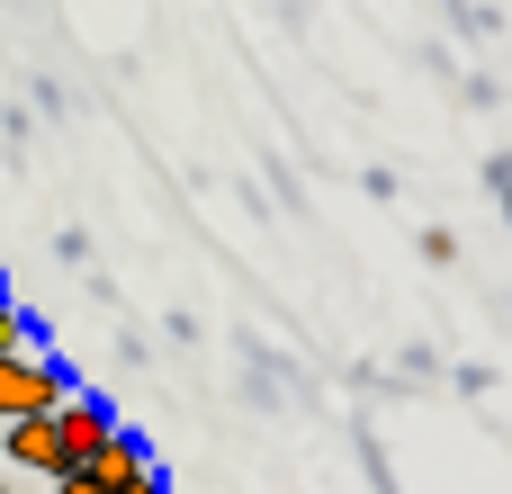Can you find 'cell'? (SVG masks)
<instances>
[{
  "instance_id": "obj_7",
  "label": "cell",
  "mask_w": 512,
  "mask_h": 494,
  "mask_svg": "<svg viewBox=\"0 0 512 494\" xmlns=\"http://www.w3.org/2000/svg\"><path fill=\"white\" fill-rule=\"evenodd\" d=\"M9 494H27V486H9Z\"/></svg>"
},
{
  "instance_id": "obj_5",
  "label": "cell",
  "mask_w": 512,
  "mask_h": 494,
  "mask_svg": "<svg viewBox=\"0 0 512 494\" xmlns=\"http://www.w3.org/2000/svg\"><path fill=\"white\" fill-rule=\"evenodd\" d=\"M45 494H108V486H90V477H54Z\"/></svg>"
},
{
  "instance_id": "obj_6",
  "label": "cell",
  "mask_w": 512,
  "mask_h": 494,
  "mask_svg": "<svg viewBox=\"0 0 512 494\" xmlns=\"http://www.w3.org/2000/svg\"><path fill=\"white\" fill-rule=\"evenodd\" d=\"M135 494H171V486H162V468H153V477H144V486H135Z\"/></svg>"
},
{
  "instance_id": "obj_3",
  "label": "cell",
  "mask_w": 512,
  "mask_h": 494,
  "mask_svg": "<svg viewBox=\"0 0 512 494\" xmlns=\"http://www.w3.org/2000/svg\"><path fill=\"white\" fill-rule=\"evenodd\" d=\"M144 477H153V450H144L135 432H117V441H108V450L90 459V486H108V494H135Z\"/></svg>"
},
{
  "instance_id": "obj_2",
  "label": "cell",
  "mask_w": 512,
  "mask_h": 494,
  "mask_svg": "<svg viewBox=\"0 0 512 494\" xmlns=\"http://www.w3.org/2000/svg\"><path fill=\"white\" fill-rule=\"evenodd\" d=\"M54 432H63V477H90V459L117 441V414H108L99 396H72V405L54 414Z\"/></svg>"
},
{
  "instance_id": "obj_1",
  "label": "cell",
  "mask_w": 512,
  "mask_h": 494,
  "mask_svg": "<svg viewBox=\"0 0 512 494\" xmlns=\"http://www.w3.org/2000/svg\"><path fill=\"white\" fill-rule=\"evenodd\" d=\"M72 405V378L54 369V360H0V423H54Z\"/></svg>"
},
{
  "instance_id": "obj_4",
  "label": "cell",
  "mask_w": 512,
  "mask_h": 494,
  "mask_svg": "<svg viewBox=\"0 0 512 494\" xmlns=\"http://www.w3.org/2000/svg\"><path fill=\"white\" fill-rule=\"evenodd\" d=\"M9 468L18 477H63V432L54 423H9Z\"/></svg>"
}]
</instances>
